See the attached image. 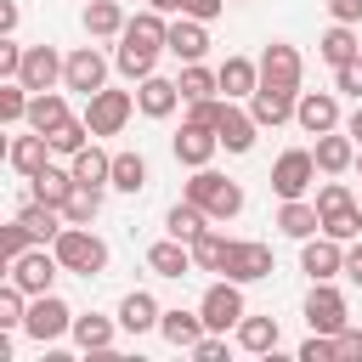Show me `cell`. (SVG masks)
<instances>
[{
    "label": "cell",
    "mask_w": 362,
    "mask_h": 362,
    "mask_svg": "<svg viewBox=\"0 0 362 362\" xmlns=\"http://www.w3.org/2000/svg\"><path fill=\"white\" fill-rule=\"evenodd\" d=\"M164 45H170V23H164V11L147 6V11H136V17L124 23V34H119V45H113V68H119L124 79H147Z\"/></svg>",
    "instance_id": "obj_1"
},
{
    "label": "cell",
    "mask_w": 362,
    "mask_h": 362,
    "mask_svg": "<svg viewBox=\"0 0 362 362\" xmlns=\"http://www.w3.org/2000/svg\"><path fill=\"white\" fill-rule=\"evenodd\" d=\"M181 198H192L209 221H232V215H243V187L232 181V175H221V170H192V181H187V192Z\"/></svg>",
    "instance_id": "obj_2"
},
{
    "label": "cell",
    "mask_w": 362,
    "mask_h": 362,
    "mask_svg": "<svg viewBox=\"0 0 362 362\" xmlns=\"http://www.w3.org/2000/svg\"><path fill=\"white\" fill-rule=\"evenodd\" d=\"M51 249H57L62 272H74V277H102V272H107V243H102L90 226H62Z\"/></svg>",
    "instance_id": "obj_3"
},
{
    "label": "cell",
    "mask_w": 362,
    "mask_h": 362,
    "mask_svg": "<svg viewBox=\"0 0 362 362\" xmlns=\"http://www.w3.org/2000/svg\"><path fill=\"white\" fill-rule=\"evenodd\" d=\"M198 311H204V328H209V334H232V328L249 317V305H243V283H232V277L209 283L204 300H198Z\"/></svg>",
    "instance_id": "obj_4"
},
{
    "label": "cell",
    "mask_w": 362,
    "mask_h": 362,
    "mask_svg": "<svg viewBox=\"0 0 362 362\" xmlns=\"http://www.w3.org/2000/svg\"><path fill=\"white\" fill-rule=\"evenodd\" d=\"M130 113H136V90L102 85L96 96H85V124H90L96 136H119V130L130 124Z\"/></svg>",
    "instance_id": "obj_5"
},
{
    "label": "cell",
    "mask_w": 362,
    "mask_h": 362,
    "mask_svg": "<svg viewBox=\"0 0 362 362\" xmlns=\"http://www.w3.org/2000/svg\"><path fill=\"white\" fill-rule=\"evenodd\" d=\"M317 175H322V170H317V153H311V147H288V153H277V164H272V192H277V198H305Z\"/></svg>",
    "instance_id": "obj_6"
},
{
    "label": "cell",
    "mask_w": 362,
    "mask_h": 362,
    "mask_svg": "<svg viewBox=\"0 0 362 362\" xmlns=\"http://www.w3.org/2000/svg\"><path fill=\"white\" fill-rule=\"evenodd\" d=\"M23 334H28L34 345H51V339L74 334V311H68V300H57V294H34V300H28V317H23Z\"/></svg>",
    "instance_id": "obj_7"
},
{
    "label": "cell",
    "mask_w": 362,
    "mask_h": 362,
    "mask_svg": "<svg viewBox=\"0 0 362 362\" xmlns=\"http://www.w3.org/2000/svg\"><path fill=\"white\" fill-rule=\"evenodd\" d=\"M57 272H62V260H57V249H28V255H17L11 266H6V277L34 300V294H51V283H57Z\"/></svg>",
    "instance_id": "obj_8"
},
{
    "label": "cell",
    "mask_w": 362,
    "mask_h": 362,
    "mask_svg": "<svg viewBox=\"0 0 362 362\" xmlns=\"http://www.w3.org/2000/svg\"><path fill=\"white\" fill-rule=\"evenodd\" d=\"M62 85L79 90V96H96V90L107 85V57H102L96 45H74L68 62H62Z\"/></svg>",
    "instance_id": "obj_9"
},
{
    "label": "cell",
    "mask_w": 362,
    "mask_h": 362,
    "mask_svg": "<svg viewBox=\"0 0 362 362\" xmlns=\"http://www.w3.org/2000/svg\"><path fill=\"white\" fill-rule=\"evenodd\" d=\"M260 85H277V90H300V79H305V62H300V51L288 45V40H272L260 57Z\"/></svg>",
    "instance_id": "obj_10"
},
{
    "label": "cell",
    "mask_w": 362,
    "mask_h": 362,
    "mask_svg": "<svg viewBox=\"0 0 362 362\" xmlns=\"http://www.w3.org/2000/svg\"><path fill=\"white\" fill-rule=\"evenodd\" d=\"M272 272H277L272 243H255V238H238L232 255H226V266H221V277H232V283H260V277H272Z\"/></svg>",
    "instance_id": "obj_11"
},
{
    "label": "cell",
    "mask_w": 362,
    "mask_h": 362,
    "mask_svg": "<svg viewBox=\"0 0 362 362\" xmlns=\"http://www.w3.org/2000/svg\"><path fill=\"white\" fill-rule=\"evenodd\" d=\"M300 272H305L311 283H334V277L345 272V243L328 238V232L305 238V243H300Z\"/></svg>",
    "instance_id": "obj_12"
},
{
    "label": "cell",
    "mask_w": 362,
    "mask_h": 362,
    "mask_svg": "<svg viewBox=\"0 0 362 362\" xmlns=\"http://www.w3.org/2000/svg\"><path fill=\"white\" fill-rule=\"evenodd\" d=\"M305 322H311V334H339V328L351 322L345 294H339L334 283H311V294H305Z\"/></svg>",
    "instance_id": "obj_13"
},
{
    "label": "cell",
    "mask_w": 362,
    "mask_h": 362,
    "mask_svg": "<svg viewBox=\"0 0 362 362\" xmlns=\"http://www.w3.org/2000/svg\"><path fill=\"white\" fill-rule=\"evenodd\" d=\"M294 124H300L305 136L339 130V90H300V102H294Z\"/></svg>",
    "instance_id": "obj_14"
},
{
    "label": "cell",
    "mask_w": 362,
    "mask_h": 362,
    "mask_svg": "<svg viewBox=\"0 0 362 362\" xmlns=\"http://www.w3.org/2000/svg\"><path fill=\"white\" fill-rule=\"evenodd\" d=\"M170 153H175V164H187V170H204L215 153H221V136L209 130V124H181L175 136H170Z\"/></svg>",
    "instance_id": "obj_15"
},
{
    "label": "cell",
    "mask_w": 362,
    "mask_h": 362,
    "mask_svg": "<svg viewBox=\"0 0 362 362\" xmlns=\"http://www.w3.org/2000/svg\"><path fill=\"white\" fill-rule=\"evenodd\" d=\"M175 107H181V85H175V79H164V74L136 79V113H147V119H170Z\"/></svg>",
    "instance_id": "obj_16"
},
{
    "label": "cell",
    "mask_w": 362,
    "mask_h": 362,
    "mask_svg": "<svg viewBox=\"0 0 362 362\" xmlns=\"http://www.w3.org/2000/svg\"><path fill=\"white\" fill-rule=\"evenodd\" d=\"M294 102H300V90L260 85V90L249 96V113H255V124H260V130H277V124H288V119H294Z\"/></svg>",
    "instance_id": "obj_17"
},
{
    "label": "cell",
    "mask_w": 362,
    "mask_h": 362,
    "mask_svg": "<svg viewBox=\"0 0 362 362\" xmlns=\"http://www.w3.org/2000/svg\"><path fill=\"white\" fill-rule=\"evenodd\" d=\"M6 164H11L23 181H34V175L51 164V141H45L40 130H28V136H11V141H6Z\"/></svg>",
    "instance_id": "obj_18"
},
{
    "label": "cell",
    "mask_w": 362,
    "mask_h": 362,
    "mask_svg": "<svg viewBox=\"0 0 362 362\" xmlns=\"http://www.w3.org/2000/svg\"><path fill=\"white\" fill-rule=\"evenodd\" d=\"M311 153H317V170H322V175H345V170H356V141H351L345 124H339V130H322Z\"/></svg>",
    "instance_id": "obj_19"
},
{
    "label": "cell",
    "mask_w": 362,
    "mask_h": 362,
    "mask_svg": "<svg viewBox=\"0 0 362 362\" xmlns=\"http://www.w3.org/2000/svg\"><path fill=\"white\" fill-rule=\"evenodd\" d=\"M164 51H170L175 62H204V51H209V23H198V17H175Z\"/></svg>",
    "instance_id": "obj_20"
},
{
    "label": "cell",
    "mask_w": 362,
    "mask_h": 362,
    "mask_svg": "<svg viewBox=\"0 0 362 362\" xmlns=\"http://www.w3.org/2000/svg\"><path fill=\"white\" fill-rule=\"evenodd\" d=\"M62 62H68V57H57V45H28V51H23V74H17V79H23L28 90H51V85L62 79Z\"/></svg>",
    "instance_id": "obj_21"
},
{
    "label": "cell",
    "mask_w": 362,
    "mask_h": 362,
    "mask_svg": "<svg viewBox=\"0 0 362 362\" xmlns=\"http://www.w3.org/2000/svg\"><path fill=\"white\" fill-rule=\"evenodd\" d=\"M215 136H221V147H226V153H249V147H255V136H260V124H255V113H249V107L226 102V107H221Z\"/></svg>",
    "instance_id": "obj_22"
},
{
    "label": "cell",
    "mask_w": 362,
    "mask_h": 362,
    "mask_svg": "<svg viewBox=\"0 0 362 362\" xmlns=\"http://www.w3.org/2000/svg\"><path fill=\"white\" fill-rule=\"evenodd\" d=\"M215 74H221V96L226 102H249L260 90V62H249V57H226Z\"/></svg>",
    "instance_id": "obj_23"
},
{
    "label": "cell",
    "mask_w": 362,
    "mask_h": 362,
    "mask_svg": "<svg viewBox=\"0 0 362 362\" xmlns=\"http://www.w3.org/2000/svg\"><path fill=\"white\" fill-rule=\"evenodd\" d=\"M277 232L283 238H317L322 232V209L311 204V198H283V209H277Z\"/></svg>",
    "instance_id": "obj_24"
},
{
    "label": "cell",
    "mask_w": 362,
    "mask_h": 362,
    "mask_svg": "<svg viewBox=\"0 0 362 362\" xmlns=\"http://www.w3.org/2000/svg\"><path fill=\"white\" fill-rule=\"evenodd\" d=\"M147 272H158V277H187V272H198V260H192V243H181V238H164V243H153V249H147Z\"/></svg>",
    "instance_id": "obj_25"
},
{
    "label": "cell",
    "mask_w": 362,
    "mask_h": 362,
    "mask_svg": "<svg viewBox=\"0 0 362 362\" xmlns=\"http://www.w3.org/2000/svg\"><path fill=\"white\" fill-rule=\"evenodd\" d=\"M158 317H164V305H158L147 288H130V294L119 300V328H124V334H147V328H158Z\"/></svg>",
    "instance_id": "obj_26"
},
{
    "label": "cell",
    "mask_w": 362,
    "mask_h": 362,
    "mask_svg": "<svg viewBox=\"0 0 362 362\" xmlns=\"http://www.w3.org/2000/svg\"><path fill=\"white\" fill-rule=\"evenodd\" d=\"M158 334H164L175 351H192L209 328H204V311H181V305H170V311L158 317Z\"/></svg>",
    "instance_id": "obj_27"
},
{
    "label": "cell",
    "mask_w": 362,
    "mask_h": 362,
    "mask_svg": "<svg viewBox=\"0 0 362 362\" xmlns=\"http://www.w3.org/2000/svg\"><path fill=\"white\" fill-rule=\"evenodd\" d=\"M317 57H322L328 68H339V62L362 57V34H356V23H328V34L317 40Z\"/></svg>",
    "instance_id": "obj_28"
},
{
    "label": "cell",
    "mask_w": 362,
    "mask_h": 362,
    "mask_svg": "<svg viewBox=\"0 0 362 362\" xmlns=\"http://www.w3.org/2000/svg\"><path fill=\"white\" fill-rule=\"evenodd\" d=\"M68 170H74V181H79V187H113V153H102L96 141H90V147H79V153L68 158Z\"/></svg>",
    "instance_id": "obj_29"
},
{
    "label": "cell",
    "mask_w": 362,
    "mask_h": 362,
    "mask_svg": "<svg viewBox=\"0 0 362 362\" xmlns=\"http://www.w3.org/2000/svg\"><path fill=\"white\" fill-rule=\"evenodd\" d=\"M232 339H238L249 356H272L277 339H283V328H277V317H243V322L232 328Z\"/></svg>",
    "instance_id": "obj_30"
},
{
    "label": "cell",
    "mask_w": 362,
    "mask_h": 362,
    "mask_svg": "<svg viewBox=\"0 0 362 362\" xmlns=\"http://www.w3.org/2000/svg\"><path fill=\"white\" fill-rule=\"evenodd\" d=\"M124 23H130V17H124L119 0H85V34H90V40H119Z\"/></svg>",
    "instance_id": "obj_31"
},
{
    "label": "cell",
    "mask_w": 362,
    "mask_h": 362,
    "mask_svg": "<svg viewBox=\"0 0 362 362\" xmlns=\"http://www.w3.org/2000/svg\"><path fill=\"white\" fill-rule=\"evenodd\" d=\"M17 221L34 232V243H57V232L68 226V215H62L57 204H40V198H28V204L17 209Z\"/></svg>",
    "instance_id": "obj_32"
},
{
    "label": "cell",
    "mask_w": 362,
    "mask_h": 362,
    "mask_svg": "<svg viewBox=\"0 0 362 362\" xmlns=\"http://www.w3.org/2000/svg\"><path fill=\"white\" fill-rule=\"evenodd\" d=\"M232 243H238V238H226V232H221V221H209V226L192 238V260H198V272H221V266H226V255H232Z\"/></svg>",
    "instance_id": "obj_33"
},
{
    "label": "cell",
    "mask_w": 362,
    "mask_h": 362,
    "mask_svg": "<svg viewBox=\"0 0 362 362\" xmlns=\"http://www.w3.org/2000/svg\"><path fill=\"white\" fill-rule=\"evenodd\" d=\"M68 192H74V170L68 164H45L34 181H28V198H40V204H68Z\"/></svg>",
    "instance_id": "obj_34"
},
{
    "label": "cell",
    "mask_w": 362,
    "mask_h": 362,
    "mask_svg": "<svg viewBox=\"0 0 362 362\" xmlns=\"http://www.w3.org/2000/svg\"><path fill=\"white\" fill-rule=\"evenodd\" d=\"M113 334H119V317H102V311L74 317V345H79V351H107Z\"/></svg>",
    "instance_id": "obj_35"
},
{
    "label": "cell",
    "mask_w": 362,
    "mask_h": 362,
    "mask_svg": "<svg viewBox=\"0 0 362 362\" xmlns=\"http://www.w3.org/2000/svg\"><path fill=\"white\" fill-rule=\"evenodd\" d=\"M62 119H74L68 113V102L57 96V90H34V102H28V130H40V136H51Z\"/></svg>",
    "instance_id": "obj_36"
},
{
    "label": "cell",
    "mask_w": 362,
    "mask_h": 362,
    "mask_svg": "<svg viewBox=\"0 0 362 362\" xmlns=\"http://www.w3.org/2000/svg\"><path fill=\"white\" fill-rule=\"evenodd\" d=\"M181 102H204V96H221V74L204 68V62H181Z\"/></svg>",
    "instance_id": "obj_37"
},
{
    "label": "cell",
    "mask_w": 362,
    "mask_h": 362,
    "mask_svg": "<svg viewBox=\"0 0 362 362\" xmlns=\"http://www.w3.org/2000/svg\"><path fill=\"white\" fill-rule=\"evenodd\" d=\"M204 226H209V215H204V209H198L192 198L170 204V215H164V232H170V238H181V243H192V238H198Z\"/></svg>",
    "instance_id": "obj_38"
},
{
    "label": "cell",
    "mask_w": 362,
    "mask_h": 362,
    "mask_svg": "<svg viewBox=\"0 0 362 362\" xmlns=\"http://www.w3.org/2000/svg\"><path fill=\"white\" fill-rule=\"evenodd\" d=\"M45 141H51V153H57V158H74L79 147H90V141H96V130H90L85 119H62V124H57Z\"/></svg>",
    "instance_id": "obj_39"
},
{
    "label": "cell",
    "mask_w": 362,
    "mask_h": 362,
    "mask_svg": "<svg viewBox=\"0 0 362 362\" xmlns=\"http://www.w3.org/2000/svg\"><path fill=\"white\" fill-rule=\"evenodd\" d=\"M28 102L34 90L23 79H0V124H28Z\"/></svg>",
    "instance_id": "obj_40"
},
{
    "label": "cell",
    "mask_w": 362,
    "mask_h": 362,
    "mask_svg": "<svg viewBox=\"0 0 362 362\" xmlns=\"http://www.w3.org/2000/svg\"><path fill=\"white\" fill-rule=\"evenodd\" d=\"M62 215H68V226H90V221L102 215V187H79V181H74V192H68Z\"/></svg>",
    "instance_id": "obj_41"
},
{
    "label": "cell",
    "mask_w": 362,
    "mask_h": 362,
    "mask_svg": "<svg viewBox=\"0 0 362 362\" xmlns=\"http://www.w3.org/2000/svg\"><path fill=\"white\" fill-rule=\"evenodd\" d=\"M113 187L136 198V192L147 187V158H141V153H113Z\"/></svg>",
    "instance_id": "obj_42"
},
{
    "label": "cell",
    "mask_w": 362,
    "mask_h": 362,
    "mask_svg": "<svg viewBox=\"0 0 362 362\" xmlns=\"http://www.w3.org/2000/svg\"><path fill=\"white\" fill-rule=\"evenodd\" d=\"M322 232H328V238H339V243H356V238H362V204L328 209V215H322Z\"/></svg>",
    "instance_id": "obj_43"
},
{
    "label": "cell",
    "mask_w": 362,
    "mask_h": 362,
    "mask_svg": "<svg viewBox=\"0 0 362 362\" xmlns=\"http://www.w3.org/2000/svg\"><path fill=\"white\" fill-rule=\"evenodd\" d=\"M23 317H28V294L6 277V288H0V328L11 334V328H23Z\"/></svg>",
    "instance_id": "obj_44"
},
{
    "label": "cell",
    "mask_w": 362,
    "mask_h": 362,
    "mask_svg": "<svg viewBox=\"0 0 362 362\" xmlns=\"http://www.w3.org/2000/svg\"><path fill=\"white\" fill-rule=\"evenodd\" d=\"M28 249H34V232H28L23 221H11V226H0V260H6V266H11L17 255H28Z\"/></svg>",
    "instance_id": "obj_45"
},
{
    "label": "cell",
    "mask_w": 362,
    "mask_h": 362,
    "mask_svg": "<svg viewBox=\"0 0 362 362\" xmlns=\"http://www.w3.org/2000/svg\"><path fill=\"white\" fill-rule=\"evenodd\" d=\"M311 204H317V209L328 215V209H345V204H356V192H351V187H345L339 175H328V181L317 187V198H311Z\"/></svg>",
    "instance_id": "obj_46"
},
{
    "label": "cell",
    "mask_w": 362,
    "mask_h": 362,
    "mask_svg": "<svg viewBox=\"0 0 362 362\" xmlns=\"http://www.w3.org/2000/svg\"><path fill=\"white\" fill-rule=\"evenodd\" d=\"M334 90H339V96H351V102H362V57H351V62H339V68H334Z\"/></svg>",
    "instance_id": "obj_47"
},
{
    "label": "cell",
    "mask_w": 362,
    "mask_h": 362,
    "mask_svg": "<svg viewBox=\"0 0 362 362\" xmlns=\"http://www.w3.org/2000/svg\"><path fill=\"white\" fill-rule=\"evenodd\" d=\"M23 51H28V45H17L11 34H0V79H17V74H23Z\"/></svg>",
    "instance_id": "obj_48"
},
{
    "label": "cell",
    "mask_w": 362,
    "mask_h": 362,
    "mask_svg": "<svg viewBox=\"0 0 362 362\" xmlns=\"http://www.w3.org/2000/svg\"><path fill=\"white\" fill-rule=\"evenodd\" d=\"M334 356H339V362H362V328L345 322V328L334 334Z\"/></svg>",
    "instance_id": "obj_49"
},
{
    "label": "cell",
    "mask_w": 362,
    "mask_h": 362,
    "mask_svg": "<svg viewBox=\"0 0 362 362\" xmlns=\"http://www.w3.org/2000/svg\"><path fill=\"white\" fill-rule=\"evenodd\" d=\"M300 362H339V356H334V334H311V339L300 345Z\"/></svg>",
    "instance_id": "obj_50"
},
{
    "label": "cell",
    "mask_w": 362,
    "mask_h": 362,
    "mask_svg": "<svg viewBox=\"0 0 362 362\" xmlns=\"http://www.w3.org/2000/svg\"><path fill=\"white\" fill-rule=\"evenodd\" d=\"M232 0H181V17H198V23H215Z\"/></svg>",
    "instance_id": "obj_51"
},
{
    "label": "cell",
    "mask_w": 362,
    "mask_h": 362,
    "mask_svg": "<svg viewBox=\"0 0 362 362\" xmlns=\"http://www.w3.org/2000/svg\"><path fill=\"white\" fill-rule=\"evenodd\" d=\"M192 356H198V362H221V356H226V334H204V339L192 345Z\"/></svg>",
    "instance_id": "obj_52"
},
{
    "label": "cell",
    "mask_w": 362,
    "mask_h": 362,
    "mask_svg": "<svg viewBox=\"0 0 362 362\" xmlns=\"http://www.w3.org/2000/svg\"><path fill=\"white\" fill-rule=\"evenodd\" d=\"M328 17L334 23H362V0H328Z\"/></svg>",
    "instance_id": "obj_53"
},
{
    "label": "cell",
    "mask_w": 362,
    "mask_h": 362,
    "mask_svg": "<svg viewBox=\"0 0 362 362\" xmlns=\"http://www.w3.org/2000/svg\"><path fill=\"white\" fill-rule=\"evenodd\" d=\"M345 277H351V283L362 288V238H356V243L345 249Z\"/></svg>",
    "instance_id": "obj_54"
},
{
    "label": "cell",
    "mask_w": 362,
    "mask_h": 362,
    "mask_svg": "<svg viewBox=\"0 0 362 362\" xmlns=\"http://www.w3.org/2000/svg\"><path fill=\"white\" fill-rule=\"evenodd\" d=\"M0 34H17V0H0Z\"/></svg>",
    "instance_id": "obj_55"
},
{
    "label": "cell",
    "mask_w": 362,
    "mask_h": 362,
    "mask_svg": "<svg viewBox=\"0 0 362 362\" xmlns=\"http://www.w3.org/2000/svg\"><path fill=\"white\" fill-rule=\"evenodd\" d=\"M345 130H351V141H356V147H362V102H356V107H351V119H345Z\"/></svg>",
    "instance_id": "obj_56"
},
{
    "label": "cell",
    "mask_w": 362,
    "mask_h": 362,
    "mask_svg": "<svg viewBox=\"0 0 362 362\" xmlns=\"http://www.w3.org/2000/svg\"><path fill=\"white\" fill-rule=\"evenodd\" d=\"M153 11H164V17H181V0H147Z\"/></svg>",
    "instance_id": "obj_57"
},
{
    "label": "cell",
    "mask_w": 362,
    "mask_h": 362,
    "mask_svg": "<svg viewBox=\"0 0 362 362\" xmlns=\"http://www.w3.org/2000/svg\"><path fill=\"white\" fill-rule=\"evenodd\" d=\"M356 170H362V147H356Z\"/></svg>",
    "instance_id": "obj_58"
},
{
    "label": "cell",
    "mask_w": 362,
    "mask_h": 362,
    "mask_svg": "<svg viewBox=\"0 0 362 362\" xmlns=\"http://www.w3.org/2000/svg\"><path fill=\"white\" fill-rule=\"evenodd\" d=\"M356 204H362V198H356Z\"/></svg>",
    "instance_id": "obj_59"
},
{
    "label": "cell",
    "mask_w": 362,
    "mask_h": 362,
    "mask_svg": "<svg viewBox=\"0 0 362 362\" xmlns=\"http://www.w3.org/2000/svg\"><path fill=\"white\" fill-rule=\"evenodd\" d=\"M232 6H238V0H232Z\"/></svg>",
    "instance_id": "obj_60"
}]
</instances>
